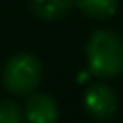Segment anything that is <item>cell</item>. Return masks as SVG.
I'll use <instances>...</instances> for the list:
<instances>
[{"instance_id":"1","label":"cell","mask_w":123,"mask_h":123,"mask_svg":"<svg viewBox=\"0 0 123 123\" xmlns=\"http://www.w3.org/2000/svg\"><path fill=\"white\" fill-rule=\"evenodd\" d=\"M88 69L96 77H115L123 71V40L108 29L94 31L86 42Z\"/></svg>"},{"instance_id":"2","label":"cell","mask_w":123,"mask_h":123,"mask_svg":"<svg viewBox=\"0 0 123 123\" xmlns=\"http://www.w3.org/2000/svg\"><path fill=\"white\" fill-rule=\"evenodd\" d=\"M42 77V67L40 62L33 56V54H15L12 56L6 65H4V73H2V81L4 86L17 96L29 94L33 92Z\"/></svg>"},{"instance_id":"3","label":"cell","mask_w":123,"mask_h":123,"mask_svg":"<svg viewBox=\"0 0 123 123\" xmlns=\"http://www.w3.org/2000/svg\"><path fill=\"white\" fill-rule=\"evenodd\" d=\"M117 94L110 85L98 83L88 86V90L85 92V108L94 119H111L117 113Z\"/></svg>"},{"instance_id":"4","label":"cell","mask_w":123,"mask_h":123,"mask_svg":"<svg viewBox=\"0 0 123 123\" xmlns=\"http://www.w3.org/2000/svg\"><path fill=\"white\" fill-rule=\"evenodd\" d=\"M25 117L29 123H56L60 117V110L52 96L35 94L25 104Z\"/></svg>"},{"instance_id":"5","label":"cell","mask_w":123,"mask_h":123,"mask_svg":"<svg viewBox=\"0 0 123 123\" xmlns=\"http://www.w3.org/2000/svg\"><path fill=\"white\" fill-rule=\"evenodd\" d=\"M75 0H31V10L40 19H58L73 8Z\"/></svg>"},{"instance_id":"6","label":"cell","mask_w":123,"mask_h":123,"mask_svg":"<svg viewBox=\"0 0 123 123\" xmlns=\"http://www.w3.org/2000/svg\"><path fill=\"white\" fill-rule=\"evenodd\" d=\"M77 8L94 19H108L117 12V0H75Z\"/></svg>"},{"instance_id":"7","label":"cell","mask_w":123,"mask_h":123,"mask_svg":"<svg viewBox=\"0 0 123 123\" xmlns=\"http://www.w3.org/2000/svg\"><path fill=\"white\" fill-rule=\"evenodd\" d=\"M23 111L13 102H2L0 104V123H21Z\"/></svg>"}]
</instances>
